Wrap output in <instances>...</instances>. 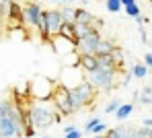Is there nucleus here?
Masks as SVG:
<instances>
[{
	"label": "nucleus",
	"mask_w": 152,
	"mask_h": 138,
	"mask_svg": "<svg viewBox=\"0 0 152 138\" xmlns=\"http://www.w3.org/2000/svg\"><path fill=\"white\" fill-rule=\"evenodd\" d=\"M97 93H99V91H95V89L88 84L86 79H84L82 83H78L76 87H72V89H70V99H72L74 113H76V111H80L82 107H88V105L95 101Z\"/></svg>",
	"instance_id": "obj_1"
},
{
	"label": "nucleus",
	"mask_w": 152,
	"mask_h": 138,
	"mask_svg": "<svg viewBox=\"0 0 152 138\" xmlns=\"http://www.w3.org/2000/svg\"><path fill=\"white\" fill-rule=\"evenodd\" d=\"M53 87L56 83L48 79V76H35L31 83L27 84V95L31 97V99H35V101H41V103H45V101H50L51 99V93H53Z\"/></svg>",
	"instance_id": "obj_2"
},
{
	"label": "nucleus",
	"mask_w": 152,
	"mask_h": 138,
	"mask_svg": "<svg viewBox=\"0 0 152 138\" xmlns=\"http://www.w3.org/2000/svg\"><path fill=\"white\" fill-rule=\"evenodd\" d=\"M50 101L53 103L56 111H60L62 115H72V113H74L72 99H70V89H68V87H64L62 83H56Z\"/></svg>",
	"instance_id": "obj_3"
},
{
	"label": "nucleus",
	"mask_w": 152,
	"mask_h": 138,
	"mask_svg": "<svg viewBox=\"0 0 152 138\" xmlns=\"http://www.w3.org/2000/svg\"><path fill=\"white\" fill-rule=\"evenodd\" d=\"M115 76H117L115 72L97 68V70H93V72L86 74V81H88V84H91L95 91H105V93H109V91L115 89Z\"/></svg>",
	"instance_id": "obj_4"
},
{
	"label": "nucleus",
	"mask_w": 152,
	"mask_h": 138,
	"mask_svg": "<svg viewBox=\"0 0 152 138\" xmlns=\"http://www.w3.org/2000/svg\"><path fill=\"white\" fill-rule=\"evenodd\" d=\"M29 113H31V120H33V126L35 128H50L51 124H53V113L56 111L50 109L48 105H41V101H39L37 105L31 103Z\"/></svg>",
	"instance_id": "obj_5"
},
{
	"label": "nucleus",
	"mask_w": 152,
	"mask_h": 138,
	"mask_svg": "<svg viewBox=\"0 0 152 138\" xmlns=\"http://www.w3.org/2000/svg\"><path fill=\"white\" fill-rule=\"evenodd\" d=\"M2 25H4L6 31L23 29V25H25V19H23V6H21L17 0H10V6H8V12H6Z\"/></svg>",
	"instance_id": "obj_6"
},
{
	"label": "nucleus",
	"mask_w": 152,
	"mask_h": 138,
	"mask_svg": "<svg viewBox=\"0 0 152 138\" xmlns=\"http://www.w3.org/2000/svg\"><path fill=\"white\" fill-rule=\"evenodd\" d=\"M84 79H86V74L82 72L80 66H66V68L62 70L60 83L64 84V87H68V89H72V87H76L78 83H82Z\"/></svg>",
	"instance_id": "obj_7"
},
{
	"label": "nucleus",
	"mask_w": 152,
	"mask_h": 138,
	"mask_svg": "<svg viewBox=\"0 0 152 138\" xmlns=\"http://www.w3.org/2000/svg\"><path fill=\"white\" fill-rule=\"evenodd\" d=\"M41 4L39 2H27L23 6V19H25V25H31V27H37L39 23V17H41Z\"/></svg>",
	"instance_id": "obj_8"
},
{
	"label": "nucleus",
	"mask_w": 152,
	"mask_h": 138,
	"mask_svg": "<svg viewBox=\"0 0 152 138\" xmlns=\"http://www.w3.org/2000/svg\"><path fill=\"white\" fill-rule=\"evenodd\" d=\"M45 25H48V35L56 37L58 31L62 27V17H60V10L58 8H51V10H45Z\"/></svg>",
	"instance_id": "obj_9"
},
{
	"label": "nucleus",
	"mask_w": 152,
	"mask_h": 138,
	"mask_svg": "<svg viewBox=\"0 0 152 138\" xmlns=\"http://www.w3.org/2000/svg\"><path fill=\"white\" fill-rule=\"evenodd\" d=\"M99 41H101V31L91 35V37H86V39H80L78 46H76V54H93L95 56V48H97Z\"/></svg>",
	"instance_id": "obj_10"
},
{
	"label": "nucleus",
	"mask_w": 152,
	"mask_h": 138,
	"mask_svg": "<svg viewBox=\"0 0 152 138\" xmlns=\"http://www.w3.org/2000/svg\"><path fill=\"white\" fill-rule=\"evenodd\" d=\"M78 66L82 68V72H84V74H88V72L97 70V68H99L97 56H93V54H78Z\"/></svg>",
	"instance_id": "obj_11"
},
{
	"label": "nucleus",
	"mask_w": 152,
	"mask_h": 138,
	"mask_svg": "<svg viewBox=\"0 0 152 138\" xmlns=\"http://www.w3.org/2000/svg\"><path fill=\"white\" fill-rule=\"evenodd\" d=\"M58 35L60 37H64L66 41H70L72 46H78V35H76V29H74V23H62V27H60V31H58Z\"/></svg>",
	"instance_id": "obj_12"
},
{
	"label": "nucleus",
	"mask_w": 152,
	"mask_h": 138,
	"mask_svg": "<svg viewBox=\"0 0 152 138\" xmlns=\"http://www.w3.org/2000/svg\"><path fill=\"white\" fill-rule=\"evenodd\" d=\"M93 19H95V15L93 12H88L86 8H74V23H84V25H93Z\"/></svg>",
	"instance_id": "obj_13"
},
{
	"label": "nucleus",
	"mask_w": 152,
	"mask_h": 138,
	"mask_svg": "<svg viewBox=\"0 0 152 138\" xmlns=\"http://www.w3.org/2000/svg\"><path fill=\"white\" fill-rule=\"evenodd\" d=\"M74 29H76V35L78 39H86L95 33H99V29H95L93 25H84V23H74Z\"/></svg>",
	"instance_id": "obj_14"
},
{
	"label": "nucleus",
	"mask_w": 152,
	"mask_h": 138,
	"mask_svg": "<svg viewBox=\"0 0 152 138\" xmlns=\"http://www.w3.org/2000/svg\"><path fill=\"white\" fill-rule=\"evenodd\" d=\"M115 48V43L111 41V39H103L97 43V48H95V56H105V54H111V50Z\"/></svg>",
	"instance_id": "obj_15"
},
{
	"label": "nucleus",
	"mask_w": 152,
	"mask_h": 138,
	"mask_svg": "<svg viewBox=\"0 0 152 138\" xmlns=\"http://www.w3.org/2000/svg\"><path fill=\"white\" fill-rule=\"evenodd\" d=\"M138 103L142 105H152V89L144 87L142 91H138Z\"/></svg>",
	"instance_id": "obj_16"
},
{
	"label": "nucleus",
	"mask_w": 152,
	"mask_h": 138,
	"mask_svg": "<svg viewBox=\"0 0 152 138\" xmlns=\"http://www.w3.org/2000/svg\"><path fill=\"white\" fill-rule=\"evenodd\" d=\"M58 10H60L62 23H74V8H72V6H62V8H58Z\"/></svg>",
	"instance_id": "obj_17"
},
{
	"label": "nucleus",
	"mask_w": 152,
	"mask_h": 138,
	"mask_svg": "<svg viewBox=\"0 0 152 138\" xmlns=\"http://www.w3.org/2000/svg\"><path fill=\"white\" fill-rule=\"evenodd\" d=\"M129 72H132V76H136V79H144V76L148 74V66H146V64H132Z\"/></svg>",
	"instance_id": "obj_18"
},
{
	"label": "nucleus",
	"mask_w": 152,
	"mask_h": 138,
	"mask_svg": "<svg viewBox=\"0 0 152 138\" xmlns=\"http://www.w3.org/2000/svg\"><path fill=\"white\" fill-rule=\"evenodd\" d=\"M132 111H134V103H121V105L117 107V111H115V117H117V120H126Z\"/></svg>",
	"instance_id": "obj_19"
},
{
	"label": "nucleus",
	"mask_w": 152,
	"mask_h": 138,
	"mask_svg": "<svg viewBox=\"0 0 152 138\" xmlns=\"http://www.w3.org/2000/svg\"><path fill=\"white\" fill-rule=\"evenodd\" d=\"M119 134L121 138H138V130L134 126H119Z\"/></svg>",
	"instance_id": "obj_20"
},
{
	"label": "nucleus",
	"mask_w": 152,
	"mask_h": 138,
	"mask_svg": "<svg viewBox=\"0 0 152 138\" xmlns=\"http://www.w3.org/2000/svg\"><path fill=\"white\" fill-rule=\"evenodd\" d=\"M105 6L109 12H119L121 10V2L119 0H105Z\"/></svg>",
	"instance_id": "obj_21"
},
{
	"label": "nucleus",
	"mask_w": 152,
	"mask_h": 138,
	"mask_svg": "<svg viewBox=\"0 0 152 138\" xmlns=\"http://www.w3.org/2000/svg\"><path fill=\"white\" fill-rule=\"evenodd\" d=\"M64 138H82V132H78L76 126H68L64 130Z\"/></svg>",
	"instance_id": "obj_22"
},
{
	"label": "nucleus",
	"mask_w": 152,
	"mask_h": 138,
	"mask_svg": "<svg viewBox=\"0 0 152 138\" xmlns=\"http://www.w3.org/2000/svg\"><path fill=\"white\" fill-rule=\"evenodd\" d=\"M119 105H121V101H119V99H111V101L107 103V107H105V113H115Z\"/></svg>",
	"instance_id": "obj_23"
},
{
	"label": "nucleus",
	"mask_w": 152,
	"mask_h": 138,
	"mask_svg": "<svg viewBox=\"0 0 152 138\" xmlns=\"http://www.w3.org/2000/svg\"><path fill=\"white\" fill-rule=\"evenodd\" d=\"M126 15L127 17H138V15H140V6H138V4H129V6H126Z\"/></svg>",
	"instance_id": "obj_24"
},
{
	"label": "nucleus",
	"mask_w": 152,
	"mask_h": 138,
	"mask_svg": "<svg viewBox=\"0 0 152 138\" xmlns=\"http://www.w3.org/2000/svg\"><path fill=\"white\" fill-rule=\"evenodd\" d=\"M105 132H107V124H105V122H99V124L91 130V134H105Z\"/></svg>",
	"instance_id": "obj_25"
},
{
	"label": "nucleus",
	"mask_w": 152,
	"mask_h": 138,
	"mask_svg": "<svg viewBox=\"0 0 152 138\" xmlns=\"http://www.w3.org/2000/svg\"><path fill=\"white\" fill-rule=\"evenodd\" d=\"M99 122H101V117H91V120L84 124V132H91V130H93V128H95Z\"/></svg>",
	"instance_id": "obj_26"
},
{
	"label": "nucleus",
	"mask_w": 152,
	"mask_h": 138,
	"mask_svg": "<svg viewBox=\"0 0 152 138\" xmlns=\"http://www.w3.org/2000/svg\"><path fill=\"white\" fill-rule=\"evenodd\" d=\"M103 136L105 138H121V134H119V126H117V128H111V130L107 128V132H105Z\"/></svg>",
	"instance_id": "obj_27"
},
{
	"label": "nucleus",
	"mask_w": 152,
	"mask_h": 138,
	"mask_svg": "<svg viewBox=\"0 0 152 138\" xmlns=\"http://www.w3.org/2000/svg\"><path fill=\"white\" fill-rule=\"evenodd\" d=\"M140 39H142V43H146V41H148V35H146V31H144L142 25H140Z\"/></svg>",
	"instance_id": "obj_28"
},
{
	"label": "nucleus",
	"mask_w": 152,
	"mask_h": 138,
	"mask_svg": "<svg viewBox=\"0 0 152 138\" xmlns=\"http://www.w3.org/2000/svg\"><path fill=\"white\" fill-rule=\"evenodd\" d=\"M144 64L148 68H152V54H144Z\"/></svg>",
	"instance_id": "obj_29"
},
{
	"label": "nucleus",
	"mask_w": 152,
	"mask_h": 138,
	"mask_svg": "<svg viewBox=\"0 0 152 138\" xmlns=\"http://www.w3.org/2000/svg\"><path fill=\"white\" fill-rule=\"evenodd\" d=\"M51 2H58V4H64V6H70L74 0H51Z\"/></svg>",
	"instance_id": "obj_30"
},
{
	"label": "nucleus",
	"mask_w": 152,
	"mask_h": 138,
	"mask_svg": "<svg viewBox=\"0 0 152 138\" xmlns=\"http://www.w3.org/2000/svg\"><path fill=\"white\" fill-rule=\"evenodd\" d=\"M121 6H129V4H136V0H119Z\"/></svg>",
	"instance_id": "obj_31"
},
{
	"label": "nucleus",
	"mask_w": 152,
	"mask_h": 138,
	"mask_svg": "<svg viewBox=\"0 0 152 138\" xmlns=\"http://www.w3.org/2000/svg\"><path fill=\"white\" fill-rule=\"evenodd\" d=\"M142 126H146V128H152V120H150V117H146V120L142 122Z\"/></svg>",
	"instance_id": "obj_32"
},
{
	"label": "nucleus",
	"mask_w": 152,
	"mask_h": 138,
	"mask_svg": "<svg viewBox=\"0 0 152 138\" xmlns=\"http://www.w3.org/2000/svg\"><path fill=\"white\" fill-rule=\"evenodd\" d=\"M43 138H51V136H48V134H45V136H43Z\"/></svg>",
	"instance_id": "obj_33"
},
{
	"label": "nucleus",
	"mask_w": 152,
	"mask_h": 138,
	"mask_svg": "<svg viewBox=\"0 0 152 138\" xmlns=\"http://www.w3.org/2000/svg\"><path fill=\"white\" fill-rule=\"evenodd\" d=\"M150 138H152V128H150Z\"/></svg>",
	"instance_id": "obj_34"
},
{
	"label": "nucleus",
	"mask_w": 152,
	"mask_h": 138,
	"mask_svg": "<svg viewBox=\"0 0 152 138\" xmlns=\"http://www.w3.org/2000/svg\"><path fill=\"white\" fill-rule=\"evenodd\" d=\"M0 138H6V136H2V134H0Z\"/></svg>",
	"instance_id": "obj_35"
},
{
	"label": "nucleus",
	"mask_w": 152,
	"mask_h": 138,
	"mask_svg": "<svg viewBox=\"0 0 152 138\" xmlns=\"http://www.w3.org/2000/svg\"><path fill=\"white\" fill-rule=\"evenodd\" d=\"M150 4H152V0H150Z\"/></svg>",
	"instance_id": "obj_36"
}]
</instances>
